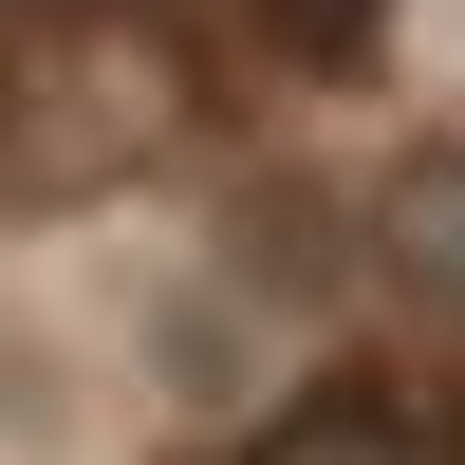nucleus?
<instances>
[{"mask_svg":"<svg viewBox=\"0 0 465 465\" xmlns=\"http://www.w3.org/2000/svg\"><path fill=\"white\" fill-rule=\"evenodd\" d=\"M354 280L391 298V317L465 335V131H410L391 168L354 186Z\"/></svg>","mask_w":465,"mask_h":465,"instance_id":"f257e3e1","label":"nucleus"},{"mask_svg":"<svg viewBox=\"0 0 465 465\" xmlns=\"http://www.w3.org/2000/svg\"><path fill=\"white\" fill-rule=\"evenodd\" d=\"M242 465H465V429H447V410H410V391H354V372H335V391H298Z\"/></svg>","mask_w":465,"mask_h":465,"instance_id":"f03ea898","label":"nucleus"},{"mask_svg":"<svg viewBox=\"0 0 465 465\" xmlns=\"http://www.w3.org/2000/svg\"><path fill=\"white\" fill-rule=\"evenodd\" d=\"M261 37H280V56H354L372 0H261Z\"/></svg>","mask_w":465,"mask_h":465,"instance_id":"7ed1b4c3","label":"nucleus"}]
</instances>
